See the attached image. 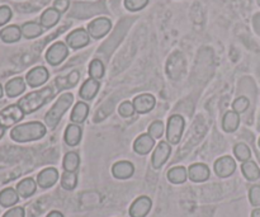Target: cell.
Listing matches in <instances>:
<instances>
[{"mask_svg": "<svg viewBox=\"0 0 260 217\" xmlns=\"http://www.w3.org/2000/svg\"><path fill=\"white\" fill-rule=\"evenodd\" d=\"M47 134V129L42 122H27L15 126L10 131V137L15 142H30L42 139Z\"/></svg>", "mask_w": 260, "mask_h": 217, "instance_id": "6da1fadb", "label": "cell"}, {"mask_svg": "<svg viewBox=\"0 0 260 217\" xmlns=\"http://www.w3.org/2000/svg\"><path fill=\"white\" fill-rule=\"evenodd\" d=\"M52 97H53L52 89H51L50 86H47V88H43L41 89V90L28 93L27 96L20 98L17 104L22 108V111L24 112V114H30L33 113V112L38 111L41 107L45 106V104L52 98Z\"/></svg>", "mask_w": 260, "mask_h": 217, "instance_id": "7a4b0ae2", "label": "cell"}, {"mask_svg": "<svg viewBox=\"0 0 260 217\" xmlns=\"http://www.w3.org/2000/svg\"><path fill=\"white\" fill-rule=\"evenodd\" d=\"M73 103L74 96L71 93H63L62 96H60V98L55 102L52 108L48 111V113L46 114L45 117V122L46 125H47L48 129L53 130L57 126L60 119L62 118V116L65 114V112L70 108Z\"/></svg>", "mask_w": 260, "mask_h": 217, "instance_id": "3957f363", "label": "cell"}, {"mask_svg": "<svg viewBox=\"0 0 260 217\" xmlns=\"http://www.w3.org/2000/svg\"><path fill=\"white\" fill-rule=\"evenodd\" d=\"M184 131V118L179 114H173L168 121L167 126V140L169 144L178 145L182 140Z\"/></svg>", "mask_w": 260, "mask_h": 217, "instance_id": "277c9868", "label": "cell"}, {"mask_svg": "<svg viewBox=\"0 0 260 217\" xmlns=\"http://www.w3.org/2000/svg\"><path fill=\"white\" fill-rule=\"evenodd\" d=\"M23 118H24V112L18 104H10V106L5 107L4 109L0 111V125L4 129L14 126Z\"/></svg>", "mask_w": 260, "mask_h": 217, "instance_id": "5b68a950", "label": "cell"}, {"mask_svg": "<svg viewBox=\"0 0 260 217\" xmlns=\"http://www.w3.org/2000/svg\"><path fill=\"white\" fill-rule=\"evenodd\" d=\"M69 48L63 42H55L46 52V60L50 65L57 66L68 57Z\"/></svg>", "mask_w": 260, "mask_h": 217, "instance_id": "8992f818", "label": "cell"}, {"mask_svg": "<svg viewBox=\"0 0 260 217\" xmlns=\"http://www.w3.org/2000/svg\"><path fill=\"white\" fill-rule=\"evenodd\" d=\"M112 22L106 17L96 18V19L91 20L88 24V33L90 37L99 40V38L104 37L107 33L111 30Z\"/></svg>", "mask_w": 260, "mask_h": 217, "instance_id": "52a82bcc", "label": "cell"}, {"mask_svg": "<svg viewBox=\"0 0 260 217\" xmlns=\"http://www.w3.org/2000/svg\"><path fill=\"white\" fill-rule=\"evenodd\" d=\"M48 78H50V74H48L47 69L45 66H37V68H33L32 70L28 71L25 81L32 88H37V86L43 85L48 80Z\"/></svg>", "mask_w": 260, "mask_h": 217, "instance_id": "ba28073f", "label": "cell"}, {"mask_svg": "<svg viewBox=\"0 0 260 217\" xmlns=\"http://www.w3.org/2000/svg\"><path fill=\"white\" fill-rule=\"evenodd\" d=\"M170 154H172V146H170L169 142H159V145H157L156 149H155L154 154H152V167H154L155 169H160V168L167 163V160L169 159Z\"/></svg>", "mask_w": 260, "mask_h": 217, "instance_id": "9c48e42d", "label": "cell"}, {"mask_svg": "<svg viewBox=\"0 0 260 217\" xmlns=\"http://www.w3.org/2000/svg\"><path fill=\"white\" fill-rule=\"evenodd\" d=\"M236 170V163L231 157L226 155V157L220 158L216 160L215 163V173L220 178H228L233 175Z\"/></svg>", "mask_w": 260, "mask_h": 217, "instance_id": "30bf717a", "label": "cell"}, {"mask_svg": "<svg viewBox=\"0 0 260 217\" xmlns=\"http://www.w3.org/2000/svg\"><path fill=\"white\" fill-rule=\"evenodd\" d=\"M89 41H90V36H89L88 30H85L84 28H79V29L73 30L66 37V42L74 50L85 47L86 45H89Z\"/></svg>", "mask_w": 260, "mask_h": 217, "instance_id": "8fae6325", "label": "cell"}, {"mask_svg": "<svg viewBox=\"0 0 260 217\" xmlns=\"http://www.w3.org/2000/svg\"><path fill=\"white\" fill-rule=\"evenodd\" d=\"M134 106H135V111L140 114H145L149 113L154 109L155 104H156V99H155L154 96L151 94H141V96H137L136 98L134 99Z\"/></svg>", "mask_w": 260, "mask_h": 217, "instance_id": "7c38bea8", "label": "cell"}, {"mask_svg": "<svg viewBox=\"0 0 260 217\" xmlns=\"http://www.w3.org/2000/svg\"><path fill=\"white\" fill-rule=\"evenodd\" d=\"M152 202L149 197L142 196L139 197L129 207V216L131 217H146L151 210Z\"/></svg>", "mask_w": 260, "mask_h": 217, "instance_id": "4fadbf2b", "label": "cell"}, {"mask_svg": "<svg viewBox=\"0 0 260 217\" xmlns=\"http://www.w3.org/2000/svg\"><path fill=\"white\" fill-rule=\"evenodd\" d=\"M188 177L192 182L196 183H202L210 178V168L206 164L202 163H197V164H193L189 167L188 170Z\"/></svg>", "mask_w": 260, "mask_h": 217, "instance_id": "5bb4252c", "label": "cell"}, {"mask_svg": "<svg viewBox=\"0 0 260 217\" xmlns=\"http://www.w3.org/2000/svg\"><path fill=\"white\" fill-rule=\"evenodd\" d=\"M58 179V172L55 168H47V169H43L42 172L38 174L37 177V184L41 188L46 190V188H50L57 182Z\"/></svg>", "mask_w": 260, "mask_h": 217, "instance_id": "9a60e30c", "label": "cell"}, {"mask_svg": "<svg viewBox=\"0 0 260 217\" xmlns=\"http://www.w3.org/2000/svg\"><path fill=\"white\" fill-rule=\"evenodd\" d=\"M155 145V139L150 134H144L136 139L134 144V150L140 155L149 154Z\"/></svg>", "mask_w": 260, "mask_h": 217, "instance_id": "2e32d148", "label": "cell"}, {"mask_svg": "<svg viewBox=\"0 0 260 217\" xmlns=\"http://www.w3.org/2000/svg\"><path fill=\"white\" fill-rule=\"evenodd\" d=\"M112 173L117 179H128L134 175L135 167L129 162H118L112 167Z\"/></svg>", "mask_w": 260, "mask_h": 217, "instance_id": "e0dca14e", "label": "cell"}, {"mask_svg": "<svg viewBox=\"0 0 260 217\" xmlns=\"http://www.w3.org/2000/svg\"><path fill=\"white\" fill-rule=\"evenodd\" d=\"M99 88H101V83L98 80H95V79L90 78L86 81H84L79 94H80V97L84 101H91L96 96Z\"/></svg>", "mask_w": 260, "mask_h": 217, "instance_id": "ac0fdd59", "label": "cell"}, {"mask_svg": "<svg viewBox=\"0 0 260 217\" xmlns=\"http://www.w3.org/2000/svg\"><path fill=\"white\" fill-rule=\"evenodd\" d=\"M81 137H83V131H81L79 125L71 123L66 127L63 139H65V142L69 146H76L81 141Z\"/></svg>", "mask_w": 260, "mask_h": 217, "instance_id": "d6986e66", "label": "cell"}, {"mask_svg": "<svg viewBox=\"0 0 260 217\" xmlns=\"http://www.w3.org/2000/svg\"><path fill=\"white\" fill-rule=\"evenodd\" d=\"M25 90V81L22 78H14L5 85V93L9 98H15Z\"/></svg>", "mask_w": 260, "mask_h": 217, "instance_id": "ffe728a7", "label": "cell"}, {"mask_svg": "<svg viewBox=\"0 0 260 217\" xmlns=\"http://www.w3.org/2000/svg\"><path fill=\"white\" fill-rule=\"evenodd\" d=\"M22 36V29H20V27H18V25L15 24L8 25L4 29L0 30V38H2L5 43L17 42V41L20 40Z\"/></svg>", "mask_w": 260, "mask_h": 217, "instance_id": "44dd1931", "label": "cell"}, {"mask_svg": "<svg viewBox=\"0 0 260 217\" xmlns=\"http://www.w3.org/2000/svg\"><path fill=\"white\" fill-rule=\"evenodd\" d=\"M61 18V13L55 8H48L41 15V25L45 28H51L58 23Z\"/></svg>", "mask_w": 260, "mask_h": 217, "instance_id": "7402d4cb", "label": "cell"}, {"mask_svg": "<svg viewBox=\"0 0 260 217\" xmlns=\"http://www.w3.org/2000/svg\"><path fill=\"white\" fill-rule=\"evenodd\" d=\"M89 114V106L85 102H79L75 104L73 112H71V122L76 125L83 123Z\"/></svg>", "mask_w": 260, "mask_h": 217, "instance_id": "603a6c76", "label": "cell"}, {"mask_svg": "<svg viewBox=\"0 0 260 217\" xmlns=\"http://www.w3.org/2000/svg\"><path fill=\"white\" fill-rule=\"evenodd\" d=\"M240 125V116L235 111L226 112L222 119V129L226 132H235Z\"/></svg>", "mask_w": 260, "mask_h": 217, "instance_id": "cb8c5ba5", "label": "cell"}, {"mask_svg": "<svg viewBox=\"0 0 260 217\" xmlns=\"http://www.w3.org/2000/svg\"><path fill=\"white\" fill-rule=\"evenodd\" d=\"M37 190V183L32 179V178H25V179L20 180L17 185V192L20 197L28 198L33 195Z\"/></svg>", "mask_w": 260, "mask_h": 217, "instance_id": "d4e9b609", "label": "cell"}, {"mask_svg": "<svg viewBox=\"0 0 260 217\" xmlns=\"http://www.w3.org/2000/svg\"><path fill=\"white\" fill-rule=\"evenodd\" d=\"M241 172H243L244 177L248 180H250V182H255V180H258L260 178V169L258 164L255 162H251V160L243 163V165H241Z\"/></svg>", "mask_w": 260, "mask_h": 217, "instance_id": "484cf974", "label": "cell"}, {"mask_svg": "<svg viewBox=\"0 0 260 217\" xmlns=\"http://www.w3.org/2000/svg\"><path fill=\"white\" fill-rule=\"evenodd\" d=\"M19 201V195L13 188H5L0 192V205L3 207H12Z\"/></svg>", "mask_w": 260, "mask_h": 217, "instance_id": "4316f807", "label": "cell"}, {"mask_svg": "<svg viewBox=\"0 0 260 217\" xmlns=\"http://www.w3.org/2000/svg\"><path fill=\"white\" fill-rule=\"evenodd\" d=\"M22 29V35L24 36L25 38L30 40V38H36L38 36L42 35L43 27L41 25V23L37 22H27L20 27Z\"/></svg>", "mask_w": 260, "mask_h": 217, "instance_id": "83f0119b", "label": "cell"}, {"mask_svg": "<svg viewBox=\"0 0 260 217\" xmlns=\"http://www.w3.org/2000/svg\"><path fill=\"white\" fill-rule=\"evenodd\" d=\"M188 172L184 167H174L168 172V179L174 184H182L187 180Z\"/></svg>", "mask_w": 260, "mask_h": 217, "instance_id": "f1b7e54d", "label": "cell"}, {"mask_svg": "<svg viewBox=\"0 0 260 217\" xmlns=\"http://www.w3.org/2000/svg\"><path fill=\"white\" fill-rule=\"evenodd\" d=\"M80 165V157L78 152L70 151L63 158V169L65 172H76Z\"/></svg>", "mask_w": 260, "mask_h": 217, "instance_id": "f546056e", "label": "cell"}, {"mask_svg": "<svg viewBox=\"0 0 260 217\" xmlns=\"http://www.w3.org/2000/svg\"><path fill=\"white\" fill-rule=\"evenodd\" d=\"M78 184V175L75 172H65L61 177V185L63 190L73 191Z\"/></svg>", "mask_w": 260, "mask_h": 217, "instance_id": "4dcf8cb0", "label": "cell"}, {"mask_svg": "<svg viewBox=\"0 0 260 217\" xmlns=\"http://www.w3.org/2000/svg\"><path fill=\"white\" fill-rule=\"evenodd\" d=\"M89 75L91 79H95V80H101L104 76V65L101 60L98 58H94L93 61L89 65Z\"/></svg>", "mask_w": 260, "mask_h": 217, "instance_id": "1f68e13d", "label": "cell"}, {"mask_svg": "<svg viewBox=\"0 0 260 217\" xmlns=\"http://www.w3.org/2000/svg\"><path fill=\"white\" fill-rule=\"evenodd\" d=\"M234 152H235V157L238 158V160H240V162H243V163L249 162L251 158L250 149H249L248 145L243 144V142H240V144L236 145L235 149H234Z\"/></svg>", "mask_w": 260, "mask_h": 217, "instance_id": "d6a6232c", "label": "cell"}, {"mask_svg": "<svg viewBox=\"0 0 260 217\" xmlns=\"http://www.w3.org/2000/svg\"><path fill=\"white\" fill-rule=\"evenodd\" d=\"M149 134L156 139H161L162 135H164V123L161 121H155L150 125L149 127Z\"/></svg>", "mask_w": 260, "mask_h": 217, "instance_id": "836d02e7", "label": "cell"}, {"mask_svg": "<svg viewBox=\"0 0 260 217\" xmlns=\"http://www.w3.org/2000/svg\"><path fill=\"white\" fill-rule=\"evenodd\" d=\"M149 0H124V7L131 12H139L147 5Z\"/></svg>", "mask_w": 260, "mask_h": 217, "instance_id": "e575fe53", "label": "cell"}, {"mask_svg": "<svg viewBox=\"0 0 260 217\" xmlns=\"http://www.w3.org/2000/svg\"><path fill=\"white\" fill-rule=\"evenodd\" d=\"M249 106H250V102H249V99L246 98V97H239V98L234 102L233 109L236 113H243V112H245L246 109L249 108Z\"/></svg>", "mask_w": 260, "mask_h": 217, "instance_id": "d590c367", "label": "cell"}, {"mask_svg": "<svg viewBox=\"0 0 260 217\" xmlns=\"http://www.w3.org/2000/svg\"><path fill=\"white\" fill-rule=\"evenodd\" d=\"M118 112L122 117H131V116H134V113L136 111H135L134 103H132V102L126 101L118 107Z\"/></svg>", "mask_w": 260, "mask_h": 217, "instance_id": "8d00e7d4", "label": "cell"}, {"mask_svg": "<svg viewBox=\"0 0 260 217\" xmlns=\"http://www.w3.org/2000/svg\"><path fill=\"white\" fill-rule=\"evenodd\" d=\"M249 200L250 203L255 207L260 206V185H253L249 191Z\"/></svg>", "mask_w": 260, "mask_h": 217, "instance_id": "74e56055", "label": "cell"}, {"mask_svg": "<svg viewBox=\"0 0 260 217\" xmlns=\"http://www.w3.org/2000/svg\"><path fill=\"white\" fill-rule=\"evenodd\" d=\"M12 18V9L7 5H2L0 7V27L4 24H7L8 22Z\"/></svg>", "mask_w": 260, "mask_h": 217, "instance_id": "f35d334b", "label": "cell"}, {"mask_svg": "<svg viewBox=\"0 0 260 217\" xmlns=\"http://www.w3.org/2000/svg\"><path fill=\"white\" fill-rule=\"evenodd\" d=\"M69 5H70L69 0H55V3H53V8L60 13L66 12L69 9Z\"/></svg>", "mask_w": 260, "mask_h": 217, "instance_id": "ab89813d", "label": "cell"}, {"mask_svg": "<svg viewBox=\"0 0 260 217\" xmlns=\"http://www.w3.org/2000/svg\"><path fill=\"white\" fill-rule=\"evenodd\" d=\"M3 217H24V210L22 207H13L12 210L7 211Z\"/></svg>", "mask_w": 260, "mask_h": 217, "instance_id": "60d3db41", "label": "cell"}, {"mask_svg": "<svg viewBox=\"0 0 260 217\" xmlns=\"http://www.w3.org/2000/svg\"><path fill=\"white\" fill-rule=\"evenodd\" d=\"M47 217H63V215L61 212H58V211H52V212L48 213Z\"/></svg>", "mask_w": 260, "mask_h": 217, "instance_id": "b9f144b4", "label": "cell"}, {"mask_svg": "<svg viewBox=\"0 0 260 217\" xmlns=\"http://www.w3.org/2000/svg\"><path fill=\"white\" fill-rule=\"evenodd\" d=\"M251 217H260V208H256V210H254L253 213H251Z\"/></svg>", "mask_w": 260, "mask_h": 217, "instance_id": "7bdbcfd3", "label": "cell"}, {"mask_svg": "<svg viewBox=\"0 0 260 217\" xmlns=\"http://www.w3.org/2000/svg\"><path fill=\"white\" fill-rule=\"evenodd\" d=\"M4 132H5V129L2 126V125H0V139H2V137H3V135H4Z\"/></svg>", "mask_w": 260, "mask_h": 217, "instance_id": "ee69618b", "label": "cell"}, {"mask_svg": "<svg viewBox=\"0 0 260 217\" xmlns=\"http://www.w3.org/2000/svg\"><path fill=\"white\" fill-rule=\"evenodd\" d=\"M3 94H4V90H3V86H2V84H0V98L3 97Z\"/></svg>", "mask_w": 260, "mask_h": 217, "instance_id": "f6af8a7d", "label": "cell"}, {"mask_svg": "<svg viewBox=\"0 0 260 217\" xmlns=\"http://www.w3.org/2000/svg\"><path fill=\"white\" fill-rule=\"evenodd\" d=\"M259 147H260V139H259Z\"/></svg>", "mask_w": 260, "mask_h": 217, "instance_id": "bcb514c9", "label": "cell"}]
</instances>
